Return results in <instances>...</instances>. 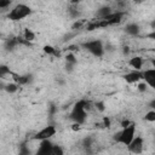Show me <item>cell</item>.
<instances>
[{"mask_svg": "<svg viewBox=\"0 0 155 155\" xmlns=\"http://www.w3.org/2000/svg\"><path fill=\"white\" fill-rule=\"evenodd\" d=\"M91 103L85 101V99H81L79 102H76L70 111V119L74 121V122H78L80 125H84L86 122V119H87V114H88V110L91 109Z\"/></svg>", "mask_w": 155, "mask_h": 155, "instance_id": "6da1fadb", "label": "cell"}, {"mask_svg": "<svg viewBox=\"0 0 155 155\" xmlns=\"http://www.w3.org/2000/svg\"><path fill=\"white\" fill-rule=\"evenodd\" d=\"M31 13H33V10L29 5H27L24 2H18L11 10H8L6 17L12 22H18V21H22V19L29 17Z\"/></svg>", "mask_w": 155, "mask_h": 155, "instance_id": "7a4b0ae2", "label": "cell"}, {"mask_svg": "<svg viewBox=\"0 0 155 155\" xmlns=\"http://www.w3.org/2000/svg\"><path fill=\"white\" fill-rule=\"evenodd\" d=\"M136 130H137L136 124L134 122H131L128 126H126V127L121 128L119 132H116L113 138H114V140H115L116 144H122V145L127 147L131 143V140L134 138Z\"/></svg>", "mask_w": 155, "mask_h": 155, "instance_id": "3957f363", "label": "cell"}, {"mask_svg": "<svg viewBox=\"0 0 155 155\" xmlns=\"http://www.w3.org/2000/svg\"><path fill=\"white\" fill-rule=\"evenodd\" d=\"M82 48H85L87 52H90L92 56L97 57V58H102L105 53V50H104V44L102 40L99 39H92V40H87V41H84L81 45H80Z\"/></svg>", "mask_w": 155, "mask_h": 155, "instance_id": "277c9868", "label": "cell"}, {"mask_svg": "<svg viewBox=\"0 0 155 155\" xmlns=\"http://www.w3.org/2000/svg\"><path fill=\"white\" fill-rule=\"evenodd\" d=\"M56 133H57L56 126H54V125H47V126L42 127L40 131H38V132L34 134L33 139H34V140H39V142H41V140H48V139H51Z\"/></svg>", "mask_w": 155, "mask_h": 155, "instance_id": "5b68a950", "label": "cell"}, {"mask_svg": "<svg viewBox=\"0 0 155 155\" xmlns=\"http://www.w3.org/2000/svg\"><path fill=\"white\" fill-rule=\"evenodd\" d=\"M127 151L133 155H140L144 150V138L142 136H134V138L131 140V143L126 147Z\"/></svg>", "mask_w": 155, "mask_h": 155, "instance_id": "8992f818", "label": "cell"}, {"mask_svg": "<svg viewBox=\"0 0 155 155\" xmlns=\"http://www.w3.org/2000/svg\"><path fill=\"white\" fill-rule=\"evenodd\" d=\"M142 81H144L148 87L150 88H155V68L150 67V68H144L142 71Z\"/></svg>", "mask_w": 155, "mask_h": 155, "instance_id": "52a82bcc", "label": "cell"}, {"mask_svg": "<svg viewBox=\"0 0 155 155\" xmlns=\"http://www.w3.org/2000/svg\"><path fill=\"white\" fill-rule=\"evenodd\" d=\"M144 63H145V61L140 56H133L127 62V64L132 68V70H136V71H142L144 69Z\"/></svg>", "mask_w": 155, "mask_h": 155, "instance_id": "ba28073f", "label": "cell"}, {"mask_svg": "<svg viewBox=\"0 0 155 155\" xmlns=\"http://www.w3.org/2000/svg\"><path fill=\"white\" fill-rule=\"evenodd\" d=\"M11 78H12V81L16 82L18 86H24V85H28L33 78L31 75L29 74H17V73H11Z\"/></svg>", "mask_w": 155, "mask_h": 155, "instance_id": "9c48e42d", "label": "cell"}, {"mask_svg": "<svg viewBox=\"0 0 155 155\" xmlns=\"http://www.w3.org/2000/svg\"><path fill=\"white\" fill-rule=\"evenodd\" d=\"M125 31H126V34H128L131 36H138L142 31V28L137 22H128L125 25Z\"/></svg>", "mask_w": 155, "mask_h": 155, "instance_id": "30bf717a", "label": "cell"}, {"mask_svg": "<svg viewBox=\"0 0 155 155\" xmlns=\"http://www.w3.org/2000/svg\"><path fill=\"white\" fill-rule=\"evenodd\" d=\"M124 79L127 84H138L139 81H142V74L140 71L131 70L124 75Z\"/></svg>", "mask_w": 155, "mask_h": 155, "instance_id": "8fae6325", "label": "cell"}, {"mask_svg": "<svg viewBox=\"0 0 155 155\" xmlns=\"http://www.w3.org/2000/svg\"><path fill=\"white\" fill-rule=\"evenodd\" d=\"M114 10L111 8V6H109V5H103V6H101L98 10H97V12H96V15H97V19H103V18H105L107 16H109L111 12H113Z\"/></svg>", "mask_w": 155, "mask_h": 155, "instance_id": "7c38bea8", "label": "cell"}, {"mask_svg": "<svg viewBox=\"0 0 155 155\" xmlns=\"http://www.w3.org/2000/svg\"><path fill=\"white\" fill-rule=\"evenodd\" d=\"M22 39L25 40L27 42H34L35 39H36V34L34 30H31L30 28H24L23 29V35H22Z\"/></svg>", "mask_w": 155, "mask_h": 155, "instance_id": "4fadbf2b", "label": "cell"}, {"mask_svg": "<svg viewBox=\"0 0 155 155\" xmlns=\"http://www.w3.org/2000/svg\"><path fill=\"white\" fill-rule=\"evenodd\" d=\"M80 15H81V12H80V10L78 8V6H76V5H70V7L68 8V16H69L71 19L76 21V19L80 17Z\"/></svg>", "mask_w": 155, "mask_h": 155, "instance_id": "5bb4252c", "label": "cell"}, {"mask_svg": "<svg viewBox=\"0 0 155 155\" xmlns=\"http://www.w3.org/2000/svg\"><path fill=\"white\" fill-rule=\"evenodd\" d=\"M42 51H44L46 54H48V56H52V57H59V56H61L59 51H58L56 47L51 46V45H45V46L42 47Z\"/></svg>", "mask_w": 155, "mask_h": 155, "instance_id": "9a60e30c", "label": "cell"}, {"mask_svg": "<svg viewBox=\"0 0 155 155\" xmlns=\"http://www.w3.org/2000/svg\"><path fill=\"white\" fill-rule=\"evenodd\" d=\"M18 88H19V86H18L16 82L11 81V82H6V84H5L4 91H5L6 93H8V94H13V93H16V92L18 91Z\"/></svg>", "mask_w": 155, "mask_h": 155, "instance_id": "2e32d148", "label": "cell"}, {"mask_svg": "<svg viewBox=\"0 0 155 155\" xmlns=\"http://www.w3.org/2000/svg\"><path fill=\"white\" fill-rule=\"evenodd\" d=\"M17 45H19V42H18V38H15V39H7V40L5 41V48H6L7 51H12V50H15Z\"/></svg>", "mask_w": 155, "mask_h": 155, "instance_id": "e0dca14e", "label": "cell"}, {"mask_svg": "<svg viewBox=\"0 0 155 155\" xmlns=\"http://www.w3.org/2000/svg\"><path fill=\"white\" fill-rule=\"evenodd\" d=\"M64 59H65V63H67V64L76 65V63H78V58L75 57V53H73V52H68V53L65 54Z\"/></svg>", "mask_w": 155, "mask_h": 155, "instance_id": "ac0fdd59", "label": "cell"}, {"mask_svg": "<svg viewBox=\"0 0 155 155\" xmlns=\"http://www.w3.org/2000/svg\"><path fill=\"white\" fill-rule=\"evenodd\" d=\"M46 155H64V149L61 147V145H57V144H53L52 149L50 150L48 154Z\"/></svg>", "mask_w": 155, "mask_h": 155, "instance_id": "d6986e66", "label": "cell"}, {"mask_svg": "<svg viewBox=\"0 0 155 155\" xmlns=\"http://www.w3.org/2000/svg\"><path fill=\"white\" fill-rule=\"evenodd\" d=\"M11 73H12V70H11L8 67H6V65H0V79H1V80L6 79L7 75L11 76Z\"/></svg>", "mask_w": 155, "mask_h": 155, "instance_id": "ffe728a7", "label": "cell"}, {"mask_svg": "<svg viewBox=\"0 0 155 155\" xmlns=\"http://www.w3.org/2000/svg\"><path fill=\"white\" fill-rule=\"evenodd\" d=\"M144 120H145V121H148V122H150V124L155 122V110H154V109H150V110H148V111L145 113Z\"/></svg>", "mask_w": 155, "mask_h": 155, "instance_id": "44dd1931", "label": "cell"}, {"mask_svg": "<svg viewBox=\"0 0 155 155\" xmlns=\"http://www.w3.org/2000/svg\"><path fill=\"white\" fill-rule=\"evenodd\" d=\"M93 105H94V108H96L99 113H104L105 109H107V105H105V102H104V101H97Z\"/></svg>", "mask_w": 155, "mask_h": 155, "instance_id": "7402d4cb", "label": "cell"}, {"mask_svg": "<svg viewBox=\"0 0 155 155\" xmlns=\"http://www.w3.org/2000/svg\"><path fill=\"white\" fill-rule=\"evenodd\" d=\"M136 85H137V87H136V88H137V91H138V92H140V93H145V92L148 91V88H149V87H148V85H147L144 81H139V82H138V84H136Z\"/></svg>", "mask_w": 155, "mask_h": 155, "instance_id": "603a6c76", "label": "cell"}, {"mask_svg": "<svg viewBox=\"0 0 155 155\" xmlns=\"http://www.w3.org/2000/svg\"><path fill=\"white\" fill-rule=\"evenodd\" d=\"M85 21L84 19H76L74 23H73V25H71V29L73 30H76V29H81L84 25H85Z\"/></svg>", "mask_w": 155, "mask_h": 155, "instance_id": "cb8c5ba5", "label": "cell"}, {"mask_svg": "<svg viewBox=\"0 0 155 155\" xmlns=\"http://www.w3.org/2000/svg\"><path fill=\"white\" fill-rule=\"evenodd\" d=\"M18 155H31V151H30V149L27 147V145H21L19 147V153H18Z\"/></svg>", "mask_w": 155, "mask_h": 155, "instance_id": "d4e9b609", "label": "cell"}, {"mask_svg": "<svg viewBox=\"0 0 155 155\" xmlns=\"http://www.w3.org/2000/svg\"><path fill=\"white\" fill-rule=\"evenodd\" d=\"M12 5L11 0H0V10H7L10 6Z\"/></svg>", "mask_w": 155, "mask_h": 155, "instance_id": "484cf974", "label": "cell"}, {"mask_svg": "<svg viewBox=\"0 0 155 155\" xmlns=\"http://www.w3.org/2000/svg\"><path fill=\"white\" fill-rule=\"evenodd\" d=\"M70 128H71V131H74V132H79V131H81L82 125H80V124H78V122H73V124L70 125Z\"/></svg>", "mask_w": 155, "mask_h": 155, "instance_id": "4316f807", "label": "cell"}, {"mask_svg": "<svg viewBox=\"0 0 155 155\" xmlns=\"http://www.w3.org/2000/svg\"><path fill=\"white\" fill-rule=\"evenodd\" d=\"M131 122H132V121H130L128 119H124V120H121V122H120V127H121V128H124V127L128 126Z\"/></svg>", "mask_w": 155, "mask_h": 155, "instance_id": "83f0119b", "label": "cell"}, {"mask_svg": "<svg viewBox=\"0 0 155 155\" xmlns=\"http://www.w3.org/2000/svg\"><path fill=\"white\" fill-rule=\"evenodd\" d=\"M103 125H104L105 127H110V119H109L108 116H104V117H103Z\"/></svg>", "mask_w": 155, "mask_h": 155, "instance_id": "f1b7e54d", "label": "cell"}, {"mask_svg": "<svg viewBox=\"0 0 155 155\" xmlns=\"http://www.w3.org/2000/svg\"><path fill=\"white\" fill-rule=\"evenodd\" d=\"M5 84H6V82H5L4 80H1V79H0V91H4V87H5Z\"/></svg>", "mask_w": 155, "mask_h": 155, "instance_id": "f546056e", "label": "cell"}, {"mask_svg": "<svg viewBox=\"0 0 155 155\" xmlns=\"http://www.w3.org/2000/svg\"><path fill=\"white\" fill-rule=\"evenodd\" d=\"M128 48H130V47H127V46H126V47H124V50H122L124 54H128V53H130V50H128Z\"/></svg>", "mask_w": 155, "mask_h": 155, "instance_id": "4dcf8cb0", "label": "cell"}, {"mask_svg": "<svg viewBox=\"0 0 155 155\" xmlns=\"http://www.w3.org/2000/svg\"><path fill=\"white\" fill-rule=\"evenodd\" d=\"M0 36H1V33H0Z\"/></svg>", "mask_w": 155, "mask_h": 155, "instance_id": "1f68e13d", "label": "cell"}]
</instances>
